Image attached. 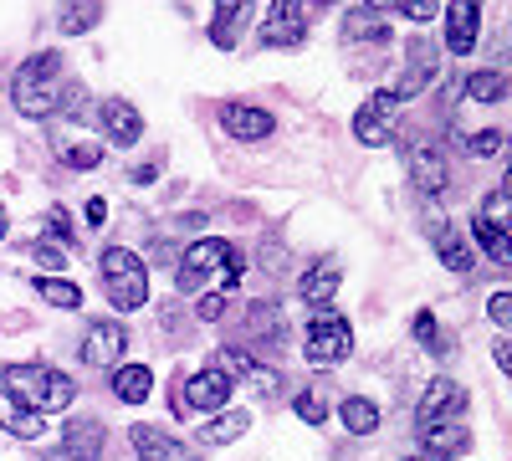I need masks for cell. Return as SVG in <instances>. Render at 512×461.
<instances>
[{
  "label": "cell",
  "mask_w": 512,
  "mask_h": 461,
  "mask_svg": "<svg viewBox=\"0 0 512 461\" xmlns=\"http://www.w3.org/2000/svg\"><path fill=\"white\" fill-rule=\"evenodd\" d=\"M395 113H400V103L390 98V93H374L359 113H354V139L364 144V149H384L395 139Z\"/></svg>",
  "instance_id": "cell-7"
},
{
  "label": "cell",
  "mask_w": 512,
  "mask_h": 461,
  "mask_svg": "<svg viewBox=\"0 0 512 461\" xmlns=\"http://www.w3.org/2000/svg\"><path fill=\"white\" fill-rule=\"evenodd\" d=\"M410 180H415V190L420 195H446V185H451V170H446V154L441 149H410Z\"/></svg>",
  "instance_id": "cell-17"
},
{
  "label": "cell",
  "mask_w": 512,
  "mask_h": 461,
  "mask_svg": "<svg viewBox=\"0 0 512 461\" xmlns=\"http://www.w3.org/2000/svg\"><path fill=\"white\" fill-rule=\"evenodd\" d=\"M98 123H103V134H108L118 149H134V144L144 139V113L128 103V98H103Z\"/></svg>",
  "instance_id": "cell-13"
},
{
  "label": "cell",
  "mask_w": 512,
  "mask_h": 461,
  "mask_svg": "<svg viewBox=\"0 0 512 461\" xmlns=\"http://www.w3.org/2000/svg\"><path fill=\"white\" fill-rule=\"evenodd\" d=\"M98 21H103V0H62V11H57L62 36H82V31H93Z\"/></svg>",
  "instance_id": "cell-24"
},
{
  "label": "cell",
  "mask_w": 512,
  "mask_h": 461,
  "mask_svg": "<svg viewBox=\"0 0 512 461\" xmlns=\"http://www.w3.org/2000/svg\"><path fill=\"white\" fill-rule=\"evenodd\" d=\"M492 359H497V369H502V374H512V344H507V339H497V344H492Z\"/></svg>",
  "instance_id": "cell-42"
},
{
  "label": "cell",
  "mask_w": 512,
  "mask_h": 461,
  "mask_svg": "<svg viewBox=\"0 0 512 461\" xmlns=\"http://www.w3.org/2000/svg\"><path fill=\"white\" fill-rule=\"evenodd\" d=\"M128 446H134L139 461H195L185 451V441H175V436L159 431V426H134V431H128Z\"/></svg>",
  "instance_id": "cell-16"
},
{
  "label": "cell",
  "mask_w": 512,
  "mask_h": 461,
  "mask_svg": "<svg viewBox=\"0 0 512 461\" xmlns=\"http://www.w3.org/2000/svg\"><path fill=\"white\" fill-rule=\"evenodd\" d=\"M246 323H251V333H272V344L282 339V313H277L272 303H256Z\"/></svg>",
  "instance_id": "cell-37"
},
{
  "label": "cell",
  "mask_w": 512,
  "mask_h": 461,
  "mask_svg": "<svg viewBox=\"0 0 512 461\" xmlns=\"http://www.w3.org/2000/svg\"><path fill=\"white\" fill-rule=\"evenodd\" d=\"M461 82H466V98H477V103H502L507 98V77L497 67L472 72V77H461Z\"/></svg>",
  "instance_id": "cell-30"
},
{
  "label": "cell",
  "mask_w": 512,
  "mask_h": 461,
  "mask_svg": "<svg viewBox=\"0 0 512 461\" xmlns=\"http://www.w3.org/2000/svg\"><path fill=\"white\" fill-rule=\"evenodd\" d=\"M338 287H344V272H338V262H318L313 272H303V282H297L303 303H313V308H328Z\"/></svg>",
  "instance_id": "cell-21"
},
{
  "label": "cell",
  "mask_w": 512,
  "mask_h": 461,
  "mask_svg": "<svg viewBox=\"0 0 512 461\" xmlns=\"http://www.w3.org/2000/svg\"><path fill=\"white\" fill-rule=\"evenodd\" d=\"M226 400H231V380L221 369H200V374H190V380H180V390H175V415H185V410H226Z\"/></svg>",
  "instance_id": "cell-6"
},
{
  "label": "cell",
  "mask_w": 512,
  "mask_h": 461,
  "mask_svg": "<svg viewBox=\"0 0 512 461\" xmlns=\"http://www.w3.org/2000/svg\"><path fill=\"white\" fill-rule=\"evenodd\" d=\"M0 426H6L11 436H21V441H36L41 431H47V421H41V415L21 410V405H16V400H6V395H0Z\"/></svg>",
  "instance_id": "cell-27"
},
{
  "label": "cell",
  "mask_w": 512,
  "mask_h": 461,
  "mask_svg": "<svg viewBox=\"0 0 512 461\" xmlns=\"http://www.w3.org/2000/svg\"><path fill=\"white\" fill-rule=\"evenodd\" d=\"M159 170H154V164H134V170H128V180H134V185H149Z\"/></svg>",
  "instance_id": "cell-44"
},
{
  "label": "cell",
  "mask_w": 512,
  "mask_h": 461,
  "mask_svg": "<svg viewBox=\"0 0 512 461\" xmlns=\"http://www.w3.org/2000/svg\"><path fill=\"white\" fill-rule=\"evenodd\" d=\"M11 103L21 118H52L62 103V52H36L11 77Z\"/></svg>",
  "instance_id": "cell-2"
},
{
  "label": "cell",
  "mask_w": 512,
  "mask_h": 461,
  "mask_svg": "<svg viewBox=\"0 0 512 461\" xmlns=\"http://www.w3.org/2000/svg\"><path fill=\"white\" fill-rule=\"evenodd\" d=\"M431 226V241H436V257H441V267H451V272H472V246H466V236L456 231V226H446L441 216H431L425 221Z\"/></svg>",
  "instance_id": "cell-18"
},
{
  "label": "cell",
  "mask_w": 512,
  "mask_h": 461,
  "mask_svg": "<svg viewBox=\"0 0 512 461\" xmlns=\"http://www.w3.org/2000/svg\"><path fill=\"white\" fill-rule=\"evenodd\" d=\"M113 395L123 405H144L154 395V369L149 364H118L113 369Z\"/></svg>",
  "instance_id": "cell-20"
},
{
  "label": "cell",
  "mask_w": 512,
  "mask_h": 461,
  "mask_svg": "<svg viewBox=\"0 0 512 461\" xmlns=\"http://www.w3.org/2000/svg\"><path fill=\"white\" fill-rule=\"evenodd\" d=\"M436 72H441V52H436V41H410L405 72H400V82L390 88V98H395V103H405V98L425 93V88L436 82Z\"/></svg>",
  "instance_id": "cell-8"
},
{
  "label": "cell",
  "mask_w": 512,
  "mask_h": 461,
  "mask_svg": "<svg viewBox=\"0 0 512 461\" xmlns=\"http://www.w3.org/2000/svg\"><path fill=\"white\" fill-rule=\"evenodd\" d=\"M246 380H251V390H256V395H277V390H282V374H277V369H267V364H256V369L246 374Z\"/></svg>",
  "instance_id": "cell-39"
},
{
  "label": "cell",
  "mask_w": 512,
  "mask_h": 461,
  "mask_svg": "<svg viewBox=\"0 0 512 461\" xmlns=\"http://www.w3.org/2000/svg\"><path fill=\"white\" fill-rule=\"evenodd\" d=\"M344 41H390V21L369 6H354L344 16Z\"/></svg>",
  "instance_id": "cell-25"
},
{
  "label": "cell",
  "mask_w": 512,
  "mask_h": 461,
  "mask_svg": "<svg viewBox=\"0 0 512 461\" xmlns=\"http://www.w3.org/2000/svg\"><path fill=\"white\" fill-rule=\"evenodd\" d=\"M103 426L98 421H67L62 426V451L67 461H103Z\"/></svg>",
  "instance_id": "cell-19"
},
{
  "label": "cell",
  "mask_w": 512,
  "mask_h": 461,
  "mask_svg": "<svg viewBox=\"0 0 512 461\" xmlns=\"http://www.w3.org/2000/svg\"><path fill=\"white\" fill-rule=\"evenodd\" d=\"M338 421H344L349 436H374L384 415H379V405H374L369 395H349L344 405H338Z\"/></svg>",
  "instance_id": "cell-22"
},
{
  "label": "cell",
  "mask_w": 512,
  "mask_h": 461,
  "mask_svg": "<svg viewBox=\"0 0 512 461\" xmlns=\"http://www.w3.org/2000/svg\"><path fill=\"white\" fill-rule=\"evenodd\" d=\"M323 11V0H272V11L262 21V41L267 47H303L308 21Z\"/></svg>",
  "instance_id": "cell-4"
},
{
  "label": "cell",
  "mask_w": 512,
  "mask_h": 461,
  "mask_svg": "<svg viewBox=\"0 0 512 461\" xmlns=\"http://www.w3.org/2000/svg\"><path fill=\"white\" fill-rule=\"evenodd\" d=\"M226 257H231V246H226L221 236H205V241H195V246L185 251L180 272H175L180 292H195V287H200L210 272H221V267H226Z\"/></svg>",
  "instance_id": "cell-10"
},
{
  "label": "cell",
  "mask_w": 512,
  "mask_h": 461,
  "mask_svg": "<svg viewBox=\"0 0 512 461\" xmlns=\"http://www.w3.org/2000/svg\"><path fill=\"white\" fill-rule=\"evenodd\" d=\"M502 144H507V139H502L497 129H482V134H472V139H466V149H472L477 159H492V154H502Z\"/></svg>",
  "instance_id": "cell-38"
},
{
  "label": "cell",
  "mask_w": 512,
  "mask_h": 461,
  "mask_svg": "<svg viewBox=\"0 0 512 461\" xmlns=\"http://www.w3.org/2000/svg\"><path fill=\"white\" fill-rule=\"evenodd\" d=\"M369 11H400V16H410V21H436V11H441V0H364Z\"/></svg>",
  "instance_id": "cell-31"
},
{
  "label": "cell",
  "mask_w": 512,
  "mask_h": 461,
  "mask_svg": "<svg viewBox=\"0 0 512 461\" xmlns=\"http://www.w3.org/2000/svg\"><path fill=\"white\" fill-rule=\"evenodd\" d=\"M482 36V0H446V47L466 57Z\"/></svg>",
  "instance_id": "cell-12"
},
{
  "label": "cell",
  "mask_w": 512,
  "mask_h": 461,
  "mask_svg": "<svg viewBox=\"0 0 512 461\" xmlns=\"http://www.w3.org/2000/svg\"><path fill=\"white\" fill-rule=\"evenodd\" d=\"M308 364H338V359H349V349H354V328H349V318L344 313H333V308H323L313 323H308Z\"/></svg>",
  "instance_id": "cell-5"
},
{
  "label": "cell",
  "mask_w": 512,
  "mask_h": 461,
  "mask_svg": "<svg viewBox=\"0 0 512 461\" xmlns=\"http://www.w3.org/2000/svg\"><path fill=\"white\" fill-rule=\"evenodd\" d=\"M36 292H41V303H52V308H82V287L67 282V277H36Z\"/></svg>",
  "instance_id": "cell-29"
},
{
  "label": "cell",
  "mask_w": 512,
  "mask_h": 461,
  "mask_svg": "<svg viewBox=\"0 0 512 461\" xmlns=\"http://www.w3.org/2000/svg\"><path fill=\"white\" fill-rule=\"evenodd\" d=\"M0 395L16 400L31 415H47V410H67L77 400V380L52 364H6L0 369Z\"/></svg>",
  "instance_id": "cell-1"
},
{
  "label": "cell",
  "mask_w": 512,
  "mask_h": 461,
  "mask_svg": "<svg viewBox=\"0 0 512 461\" xmlns=\"http://www.w3.org/2000/svg\"><path fill=\"white\" fill-rule=\"evenodd\" d=\"M31 257H36V267H41V272L52 277V272H62V267H67V246H62V241H52V236H41V241L31 246Z\"/></svg>",
  "instance_id": "cell-33"
},
{
  "label": "cell",
  "mask_w": 512,
  "mask_h": 461,
  "mask_svg": "<svg viewBox=\"0 0 512 461\" xmlns=\"http://www.w3.org/2000/svg\"><path fill=\"white\" fill-rule=\"evenodd\" d=\"M292 410L303 415L308 426H323V421H328V405H323V390H303V395L292 400Z\"/></svg>",
  "instance_id": "cell-36"
},
{
  "label": "cell",
  "mask_w": 512,
  "mask_h": 461,
  "mask_svg": "<svg viewBox=\"0 0 512 461\" xmlns=\"http://www.w3.org/2000/svg\"><path fill=\"white\" fill-rule=\"evenodd\" d=\"M420 441H425V456H456V451H466L472 431H466L461 421H441V426H425Z\"/></svg>",
  "instance_id": "cell-23"
},
{
  "label": "cell",
  "mask_w": 512,
  "mask_h": 461,
  "mask_svg": "<svg viewBox=\"0 0 512 461\" xmlns=\"http://www.w3.org/2000/svg\"><path fill=\"white\" fill-rule=\"evenodd\" d=\"M88 221H93V226H103V221H108V200H103V195H93V200H88Z\"/></svg>",
  "instance_id": "cell-43"
},
{
  "label": "cell",
  "mask_w": 512,
  "mask_h": 461,
  "mask_svg": "<svg viewBox=\"0 0 512 461\" xmlns=\"http://www.w3.org/2000/svg\"><path fill=\"white\" fill-rule=\"evenodd\" d=\"M62 164H67V170H98V164H103V144H72V149H62Z\"/></svg>",
  "instance_id": "cell-35"
},
{
  "label": "cell",
  "mask_w": 512,
  "mask_h": 461,
  "mask_svg": "<svg viewBox=\"0 0 512 461\" xmlns=\"http://www.w3.org/2000/svg\"><path fill=\"white\" fill-rule=\"evenodd\" d=\"M461 410H466V390L456 385V380H431L425 385V395H420V410H415V426L425 431V426H441V421H461Z\"/></svg>",
  "instance_id": "cell-9"
},
{
  "label": "cell",
  "mask_w": 512,
  "mask_h": 461,
  "mask_svg": "<svg viewBox=\"0 0 512 461\" xmlns=\"http://www.w3.org/2000/svg\"><path fill=\"white\" fill-rule=\"evenodd\" d=\"M487 318L497 328H512V292H492V303H487Z\"/></svg>",
  "instance_id": "cell-40"
},
{
  "label": "cell",
  "mask_w": 512,
  "mask_h": 461,
  "mask_svg": "<svg viewBox=\"0 0 512 461\" xmlns=\"http://www.w3.org/2000/svg\"><path fill=\"white\" fill-rule=\"evenodd\" d=\"M210 369H221L226 380L236 385V380H246V374L256 369V359H251L246 349H221V354H216V364H210Z\"/></svg>",
  "instance_id": "cell-32"
},
{
  "label": "cell",
  "mask_w": 512,
  "mask_h": 461,
  "mask_svg": "<svg viewBox=\"0 0 512 461\" xmlns=\"http://www.w3.org/2000/svg\"><path fill=\"white\" fill-rule=\"evenodd\" d=\"M128 349V328L123 323H88V333H82V364H93V369H118Z\"/></svg>",
  "instance_id": "cell-11"
},
{
  "label": "cell",
  "mask_w": 512,
  "mask_h": 461,
  "mask_svg": "<svg viewBox=\"0 0 512 461\" xmlns=\"http://www.w3.org/2000/svg\"><path fill=\"white\" fill-rule=\"evenodd\" d=\"M11 231V216H6V205H0V236H6Z\"/></svg>",
  "instance_id": "cell-45"
},
{
  "label": "cell",
  "mask_w": 512,
  "mask_h": 461,
  "mask_svg": "<svg viewBox=\"0 0 512 461\" xmlns=\"http://www.w3.org/2000/svg\"><path fill=\"white\" fill-rule=\"evenodd\" d=\"M98 272H103V292H108V303L118 313H139L149 303V267L139 251H128V246H108L103 257H98Z\"/></svg>",
  "instance_id": "cell-3"
},
{
  "label": "cell",
  "mask_w": 512,
  "mask_h": 461,
  "mask_svg": "<svg viewBox=\"0 0 512 461\" xmlns=\"http://www.w3.org/2000/svg\"><path fill=\"white\" fill-rule=\"evenodd\" d=\"M405 461H436V456H425V451H420V456H405Z\"/></svg>",
  "instance_id": "cell-46"
},
{
  "label": "cell",
  "mask_w": 512,
  "mask_h": 461,
  "mask_svg": "<svg viewBox=\"0 0 512 461\" xmlns=\"http://www.w3.org/2000/svg\"><path fill=\"white\" fill-rule=\"evenodd\" d=\"M472 236H477V241L487 246V257H492L497 267H507V262H512V236H507V231H502L497 221L477 216V221H472Z\"/></svg>",
  "instance_id": "cell-28"
},
{
  "label": "cell",
  "mask_w": 512,
  "mask_h": 461,
  "mask_svg": "<svg viewBox=\"0 0 512 461\" xmlns=\"http://www.w3.org/2000/svg\"><path fill=\"white\" fill-rule=\"evenodd\" d=\"M251 11H256V0H216V16H210V47L231 52L241 41V31H246V21H251Z\"/></svg>",
  "instance_id": "cell-15"
},
{
  "label": "cell",
  "mask_w": 512,
  "mask_h": 461,
  "mask_svg": "<svg viewBox=\"0 0 512 461\" xmlns=\"http://www.w3.org/2000/svg\"><path fill=\"white\" fill-rule=\"evenodd\" d=\"M246 426H251L246 410H226V415H216V421L200 426V441H205V446H231V441L246 436Z\"/></svg>",
  "instance_id": "cell-26"
},
{
  "label": "cell",
  "mask_w": 512,
  "mask_h": 461,
  "mask_svg": "<svg viewBox=\"0 0 512 461\" xmlns=\"http://www.w3.org/2000/svg\"><path fill=\"white\" fill-rule=\"evenodd\" d=\"M195 318H205V323L226 318V292H210V298H200V303H195Z\"/></svg>",
  "instance_id": "cell-41"
},
{
  "label": "cell",
  "mask_w": 512,
  "mask_h": 461,
  "mask_svg": "<svg viewBox=\"0 0 512 461\" xmlns=\"http://www.w3.org/2000/svg\"><path fill=\"white\" fill-rule=\"evenodd\" d=\"M221 123H226V134L241 139V144H262V139H272V129H277V118H272L267 108H251V103H226V108H221Z\"/></svg>",
  "instance_id": "cell-14"
},
{
  "label": "cell",
  "mask_w": 512,
  "mask_h": 461,
  "mask_svg": "<svg viewBox=\"0 0 512 461\" xmlns=\"http://www.w3.org/2000/svg\"><path fill=\"white\" fill-rule=\"evenodd\" d=\"M415 344L436 349V354H451V344H446V333H441L436 313H415Z\"/></svg>",
  "instance_id": "cell-34"
}]
</instances>
